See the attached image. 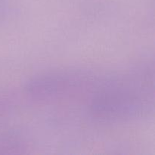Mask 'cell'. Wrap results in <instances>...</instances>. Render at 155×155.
Masks as SVG:
<instances>
[{"label":"cell","mask_w":155,"mask_h":155,"mask_svg":"<svg viewBox=\"0 0 155 155\" xmlns=\"http://www.w3.org/2000/svg\"><path fill=\"white\" fill-rule=\"evenodd\" d=\"M154 68L150 66L104 79L95 90L89 112L101 120L145 117L154 110Z\"/></svg>","instance_id":"1"},{"label":"cell","mask_w":155,"mask_h":155,"mask_svg":"<svg viewBox=\"0 0 155 155\" xmlns=\"http://www.w3.org/2000/svg\"><path fill=\"white\" fill-rule=\"evenodd\" d=\"M99 83L96 76L86 71H57L34 77L24 90L33 99L55 100L95 91Z\"/></svg>","instance_id":"2"}]
</instances>
